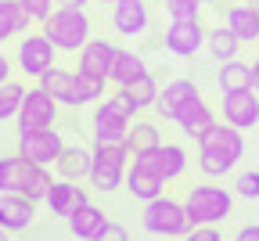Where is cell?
Here are the masks:
<instances>
[{
	"label": "cell",
	"mask_w": 259,
	"mask_h": 241,
	"mask_svg": "<svg viewBox=\"0 0 259 241\" xmlns=\"http://www.w3.org/2000/svg\"><path fill=\"white\" fill-rule=\"evenodd\" d=\"M44 36L65 54H79L83 44L90 40L87 8H58V11H51V18L44 22Z\"/></svg>",
	"instance_id": "cell-2"
},
{
	"label": "cell",
	"mask_w": 259,
	"mask_h": 241,
	"mask_svg": "<svg viewBox=\"0 0 259 241\" xmlns=\"http://www.w3.org/2000/svg\"><path fill=\"white\" fill-rule=\"evenodd\" d=\"M54 54H58V47L44 36V32H29V36L18 40V65H22L25 76L40 79L47 68H54Z\"/></svg>",
	"instance_id": "cell-10"
},
{
	"label": "cell",
	"mask_w": 259,
	"mask_h": 241,
	"mask_svg": "<svg viewBox=\"0 0 259 241\" xmlns=\"http://www.w3.org/2000/svg\"><path fill=\"white\" fill-rule=\"evenodd\" d=\"M126 173H130V151L126 144H94V162H90V184L97 191H119L126 187Z\"/></svg>",
	"instance_id": "cell-5"
},
{
	"label": "cell",
	"mask_w": 259,
	"mask_h": 241,
	"mask_svg": "<svg viewBox=\"0 0 259 241\" xmlns=\"http://www.w3.org/2000/svg\"><path fill=\"white\" fill-rule=\"evenodd\" d=\"M65 151V141H61V133L51 126V130H25L18 133V155L29 158V162H36V166H54L58 155Z\"/></svg>",
	"instance_id": "cell-8"
},
{
	"label": "cell",
	"mask_w": 259,
	"mask_h": 241,
	"mask_svg": "<svg viewBox=\"0 0 259 241\" xmlns=\"http://www.w3.org/2000/svg\"><path fill=\"white\" fill-rule=\"evenodd\" d=\"M223 123H231L238 130H252L259 126V94L248 87V90H231L223 94Z\"/></svg>",
	"instance_id": "cell-11"
},
{
	"label": "cell",
	"mask_w": 259,
	"mask_h": 241,
	"mask_svg": "<svg viewBox=\"0 0 259 241\" xmlns=\"http://www.w3.org/2000/svg\"><path fill=\"white\" fill-rule=\"evenodd\" d=\"M40 87L58 101V105L65 108H72V101H76V72H69V68H47V72L40 76Z\"/></svg>",
	"instance_id": "cell-22"
},
{
	"label": "cell",
	"mask_w": 259,
	"mask_h": 241,
	"mask_svg": "<svg viewBox=\"0 0 259 241\" xmlns=\"http://www.w3.org/2000/svg\"><path fill=\"white\" fill-rule=\"evenodd\" d=\"M180 130H184V137H191V141H198V137L216 123V112L209 108V101L202 97V94H194L191 101H187V105L177 112V119H173Z\"/></svg>",
	"instance_id": "cell-17"
},
{
	"label": "cell",
	"mask_w": 259,
	"mask_h": 241,
	"mask_svg": "<svg viewBox=\"0 0 259 241\" xmlns=\"http://www.w3.org/2000/svg\"><path fill=\"white\" fill-rule=\"evenodd\" d=\"M97 4H105V8H108V4H119V0H97Z\"/></svg>",
	"instance_id": "cell-44"
},
{
	"label": "cell",
	"mask_w": 259,
	"mask_h": 241,
	"mask_svg": "<svg viewBox=\"0 0 259 241\" xmlns=\"http://www.w3.org/2000/svg\"><path fill=\"white\" fill-rule=\"evenodd\" d=\"M130 126L134 119H122L119 112H112L105 101H97L94 119H90V133H94V144H126Z\"/></svg>",
	"instance_id": "cell-12"
},
{
	"label": "cell",
	"mask_w": 259,
	"mask_h": 241,
	"mask_svg": "<svg viewBox=\"0 0 259 241\" xmlns=\"http://www.w3.org/2000/svg\"><path fill=\"white\" fill-rule=\"evenodd\" d=\"M130 166L137 169H148V173L162 177V180H177L187 173V151L180 144H158V148H148V151H137L130 155Z\"/></svg>",
	"instance_id": "cell-6"
},
{
	"label": "cell",
	"mask_w": 259,
	"mask_h": 241,
	"mask_svg": "<svg viewBox=\"0 0 259 241\" xmlns=\"http://www.w3.org/2000/svg\"><path fill=\"white\" fill-rule=\"evenodd\" d=\"M141 223L148 234L155 237H184L194 223L187 216V205L169 198V194H158L155 202H144V213H141Z\"/></svg>",
	"instance_id": "cell-4"
},
{
	"label": "cell",
	"mask_w": 259,
	"mask_h": 241,
	"mask_svg": "<svg viewBox=\"0 0 259 241\" xmlns=\"http://www.w3.org/2000/svg\"><path fill=\"white\" fill-rule=\"evenodd\" d=\"M115 58H119V47H115L112 40H94V36H90V40L83 44V51H79V72L112 79Z\"/></svg>",
	"instance_id": "cell-15"
},
{
	"label": "cell",
	"mask_w": 259,
	"mask_h": 241,
	"mask_svg": "<svg viewBox=\"0 0 259 241\" xmlns=\"http://www.w3.org/2000/svg\"><path fill=\"white\" fill-rule=\"evenodd\" d=\"M90 162H94V148L65 144V151L58 155L54 169H58L61 180H90Z\"/></svg>",
	"instance_id": "cell-19"
},
{
	"label": "cell",
	"mask_w": 259,
	"mask_h": 241,
	"mask_svg": "<svg viewBox=\"0 0 259 241\" xmlns=\"http://www.w3.org/2000/svg\"><path fill=\"white\" fill-rule=\"evenodd\" d=\"M234 241H259V223H245V227L234 234Z\"/></svg>",
	"instance_id": "cell-39"
},
{
	"label": "cell",
	"mask_w": 259,
	"mask_h": 241,
	"mask_svg": "<svg viewBox=\"0 0 259 241\" xmlns=\"http://www.w3.org/2000/svg\"><path fill=\"white\" fill-rule=\"evenodd\" d=\"M205 51L223 65V61H231V58H238V51H241V40L234 36L227 25H216V29H209V40H205Z\"/></svg>",
	"instance_id": "cell-27"
},
{
	"label": "cell",
	"mask_w": 259,
	"mask_h": 241,
	"mask_svg": "<svg viewBox=\"0 0 259 241\" xmlns=\"http://www.w3.org/2000/svg\"><path fill=\"white\" fill-rule=\"evenodd\" d=\"M126 191L134 194L137 202H155L158 194H166V180L148 173V169H137V166H130V173H126Z\"/></svg>",
	"instance_id": "cell-23"
},
{
	"label": "cell",
	"mask_w": 259,
	"mask_h": 241,
	"mask_svg": "<svg viewBox=\"0 0 259 241\" xmlns=\"http://www.w3.org/2000/svg\"><path fill=\"white\" fill-rule=\"evenodd\" d=\"M51 4H58V0H22V8L32 15V22H47L51 18Z\"/></svg>",
	"instance_id": "cell-36"
},
{
	"label": "cell",
	"mask_w": 259,
	"mask_h": 241,
	"mask_svg": "<svg viewBox=\"0 0 259 241\" xmlns=\"http://www.w3.org/2000/svg\"><path fill=\"white\" fill-rule=\"evenodd\" d=\"M126 90H130V97L137 101V108L144 112V108H155V101H158V90H162V87H158V79L151 76V68H148V72H144L141 79H134Z\"/></svg>",
	"instance_id": "cell-31"
},
{
	"label": "cell",
	"mask_w": 259,
	"mask_h": 241,
	"mask_svg": "<svg viewBox=\"0 0 259 241\" xmlns=\"http://www.w3.org/2000/svg\"><path fill=\"white\" fill-rule=\"evenodd\" d=\"M255 47H259V40H255Z\"/></svg>",
	"instance_id": "cell-47"
},
{
	"label": "cell",
	"mask_w": 259,
	"mask_h": 241,
	"mask_svg": "<svg viewBox=\"0 0 259 241\" xmlns=\"http://www.w3.org/2000/svg\"><path fill=\"white\" fill-rule=\"evenodd\" d=\"M234 194H241V198H259V169H245V173L238 177V184H234Z\"/></svg>",
	"instance_id": "cell-35"
},
{
	"label": "cell",
	"mask_w": 259,
	"mask_h": 241,
	"mask_svg": "<svg viewBox=\"0 0 259 241\" xmlns=\"http://www.w3.org/2000/svg\"><path fill=\"white\" fill-rule=\"evenodd\" d=\"M198 94V87H194L191 79H169L166 87L158 90V101H155V112H158V119H166V123H173L177 119V112L187 105V101Z\"/></svg>",
	"instance_id": "cell-18"
},
{
	"label": "cell",
	"mask_w": 259,
	"mask_h": 241,
	"mask_svg": "<svg viewBox=\"0 0 259 241\" xmlns=\"http://www.w3.org/2000/svg\"><path fill=\"white\" fill-rule=\"evenodd\" d=\"M105 105H108L112 112H119L122 119H137V115H141V108H137V101L130 97V90H126V87H115V90H112V94L105 97Z\"/></svg>",
	"instance_id": "cell-33"
},
{
	"label": "cell",
	"mask_w": 259,
	"mask_h": 241,
	"mask_svg": "<svg viewBox=\"0 0 259 241\" xmlns=\"http://www.w3.org/2000/svg\"><path fill=\"white\" fill-rule=\"evenodd\" d=\"M245 130L231 126V123H212L202 137H198V169L202 177L220 180L241 162L245 155Z\"/></svg>",
	"instance_id": "cell-1"
},
{
	"label": "cell",
	"mask_w": 259,
	"mask_h": 241,
	"mask_svg": "<svg viewBox=\"0 0 259 241\" xmlns=\"http://www.w3.org/2000/svg\"><path fill=\"white\" fill-rule=\"evenodd\" d=\"M0 241H11V237H8V230H4V227H0Z\"/></svg>",
	"instance_id": "cell-43"
},
{
	"label": "cell",
	"mask_w": 259,
	"mask_h": 241,
	"mask_svg": "<svg viewBox=\"0 0 259 241\" xmlns=\"http://www.w3.org/2000/svg\"><path fill=\"white\" fill-rule=\"evenodd\" d=\"M44 202H47L51 216L69 220L72 213H79V209H83V205H90V194H87V187H83V184H76V180H54Z\"/></svg>",
	"instance_id": "cell-13"
},
{
	"label": "cell",
	"mask_w": 259,
	"mask_h": 241,
	"mask_svg": "<svg viewBox=\"0 0 259 241\" xmlns=\"http://www.w3.org/2000/svg\"><path fill=\"white\" fill-rule=\"evenodd\" d=\"M184 241H223V234L216 227H191L184 234Z\"/></svg>",
	"instance_id": "cell-37"
},
{
	"label": "cell",
	"mask_w": 259,
	"mask_h": 241,
	"mask_svg": "<svg viewBox=\"0 0 259 241\" xmlns=\"http://www.w3.org/2000/svg\"><path fill=\"white\" fill-rule=\"evenodd\" d=\"M22 101H25V90H22V83H0V123L4 119H15L18 115V108H22Z\"/></svg>",
	"instance_id": "cell-32"
},
{
	"label": "cell",
	"mask_w": 259,
	"mask_h": 241,
	"mask_svg": "<svg viewBox=\"0 0 259 241\" xmlns=\"http://www.w3.org/2000/svg\"><path fill=\"white\" fill-rule=\"evenodd\" d=\"M90 0H58V8H87Z\"/></svg>",
	"instance_id": "cell-41"
},
{
	"label": "cell",
	"mask_w": 259,
	"mask_h": 241,
	"mask_svg": "<svg viewBox=\"0 0 259 241\" xmlns=\"http://www.w3.org/2000/svg\"><path fill=\"white\" fill-rule=\"evenodd\" d=\"M209 40V29L198 18H187V22H169V29L162 32V47L177 58H194Z\"/></svg>",
	"instance_id": "cell-9"
},
{
	"label": "cell",
	"mask_w": 259,
	"mask_h": 241,
	"mask_svg": "<svg viewBox=\"0 0 259 241\" xmlns=\"http://www.w3.org/2000/svg\"><path fill=\"white\" fill-rule=\"evenodd\" d=\"M245 4H252V8H259V0H245Z\"/></svg>",
	"instance_id": "cell-45"
},
{
	"label": "cell",
	"mask_w": 259,
	"mask_h": 241,
	"mask_svg": "<svg viewBox=\"0 0 259 241\" xmlns=\"http://www.w3.org/2000/svg\"><path fill=\"white\" fill-rule=\"evenodd\" d=\"M151 25V11L144 0H119V4H112V29L119 32V36H144Z\"/></svg>",
	"instance_id": "cell-14"
},
{
	"label": "cell",
	"mask_w": 259,
	"mask_h": 241,
	"mask_svg": "<svg viewBox=\"0 0 259 241\" xmlns=\"http://www.w3.org/2000/svg\"><path fill=\"white\" fill-rule=\"evenodd\" d=\"M32 216H36V202L32 198H25L18 191H0V227L8 234L25 230L32 223Z\"/></svg>",
	"instance_id": "cell-16"
},
{
	"label": "cell",
	"mask_w": 259,
	"mask_h": 241,
	"mask_svg": "<svg viewBox=\"0 0 259 241\" xmlns=\"http://www.w3.org/2000/svg\"><path fill=\"white\" fill-rule=\"evenodd\" d=\"M97 241H130V230H126L122 223H112V220H108V227L101 230V237H97Z\"/></svg>",
	"instance_id": "cell-38"
},
{
	"label": "cell",
	"mask_w": 259,
	"mask_h": 241,
	"mask_svg": "<svg viewBox=\"0 0 259 241\" xmlns=\"http://www.w3.org/2000/svg\"><path fill=\"white\" fill-rule=\"evenodd\" d=\"M148 72V65H144V54L137 51H122L119 47V58H115V68H112V87H130L134 79H141Z\"/></svg>",
	"instance_id": "cell-25"
},
{
	"label": "cell",
	"mask_w": 259,
	"mask_h": 241,
	"mask_svg": "<svg viewBox=\"0 0 259 241\" xmlns=\"http://www.w3.org/2000/svg\"><path fill=\"white\" fill-rule=\"evenodd\" d=\"M205 4H223V0H205Z\"/></svg>",
	"instance_id": "cell-46"
},
{
	"label": "cell",
	"mask_w": 259,
	"mask_h": 241,
	"mask_svg": "<svg viewBox=\"0 0 259 241\" xmlns=\"http://www.w3.org/2000/svg\"><path fill=\"white\" fill-rule=\"evenodd\" d=\"M162 144V133L155 123L148 119H137L134 126H130V137H126V151L130 155H137V151H148V148H158Z\"/></svg>",
	"instance_id": "cell-28"
},
{
	"label": "cell",
	"mask_w": 259,
	"mask_h": 241,
	"mask_svg": "<svg viewBox=\"0 0 259 241\" xmlns=\"http://www.w3.org/2000/svg\"><path fill=\"white\" fill-rule=\"evenodd\" d=\"M25 169H29V158H22V155H4V158H0V191H18V194H22Z\"/></svg>",
	"instance_id": "cell-29"
},
{
	"label": "cell",
	"mask_w": 259,
	"mask_h": 241,
	"mask_svg": "<svg viewBox=\"0 0 259 241\" xmlns=\"http://www.w3.org/2000/svg\"><path fill=\"white\" fill-rule=\"evenodd\" d=\"M187 216L194 227H216L234 213V194L220 184H194L184 198Z\"/></svg>",
	"instance_id": "cell-3"
},
{
	"label": "cell",
	"mask_w": 259,
	"mask_h": 241,
	"mask_svg": "<svg viewBox=\"0 0 259 241\" xmlns=\"http://www.w3.org/2000/svg\"><path fill=\"white\" fill-rule=\"evenodd\" d=\"M223 25L234 32L241 44H255L259 40V8L252 4H231L223 15Z\"/></svg>",
	"instance_id": "cell-20"
},
{
	"label": "cell",
	"mask_w": 259,
	"mask_h": 241,
	"mask_svg": "<svg viewBox=\"0 0 259 241\" xmlns=\"http://www.w3.org/2000/svg\"><path fill=\"white\" fill-rule=\"evenodd\" d=\"M58 101L44 90V87H32L25 90V101H22V108H18V133L25 130H51L58 123Z\"/></svg>",
	"instance_id": "cell-7"
},
{
	"label": "cell",
	"mask_w": 259,
	"mask_h": 241,
	"mask_svg": "<svg viewBox=\"0 0 259 241\" xmlns=\"http://www.w3.org/2000/svg\"><path fill=\"white\" fill-rule=\"evenodd\" d=\"M8 79H11V58L0 54V83H8Z\"/></svg>",
	"instance_id": "cell-40"
},
{
	"label": "cell",
	"mask_w": 259,
	"mask_h": 241,
	"mask_svg": "<svg viewBox=\"0 0 259 241\" xmlns=\"http://www.w3.org/2000/svg\"><path fill=\"white\" fill-rule=\"evenodd\" d=\"M216 83H220L223 94H231V90H248V87H252V61H241V58L223 61Z\"/></svg>",
	"instance_id": "cell-26"
},
{
	"label": "cell",
	"mask_w": 259,
	"mask_h": 241,
	"mask_svg": "<svg viewBox=\"0 0 259 241\" xmlns=\"http://www.w3.org/2000/svg\"><path fill=\"white\" fill-rule=\"evenodd\" d=\"M105 87H108V79H101V76L76 72V101H72V108H83V105L101 101V97H105Z\"/></svg>",
	"instance_id": "cell-30"
},
{
	"label": "cell",
	"mask_w": 259,
	"mask_h": 241,
	"mask_svg": "<svg viewBox=\"0 0 259 241\" xmlns=\"http://www.w3.org/2000/svg\"><path fill=\"white\" fill-rule=\"evenodd\" d=\"M105 227H108V216H105V209H97L94 202L69 216V230H72V237H79V241H97Z\"/></svg>",
	"instance_id": "cell-21"
},
{
	"label": "cell",
	"mask_w": 259,
	"mask_h": 241,
	"mask_svg": "<svg viewBox=\"0 0 259 241\" xmlns=\"http://www.w3.org/2000/svg\"><path fill=\"white\" fill-rule=\"evenodd\" d=\"M252 90H255V94H259V58H255V61H252Z\"/></svg>",
	"instance_id": "cell-42"
},
{
	"label": "cell",
	"mask_w": 259,
	"mask_h": 241,
	"mask_svg": "<svg viewBox=\"0 0 259 241\" xmlns=\"http://www.w3.org/2000/svg\"><path fill=\"white\" fill-rule=\"evenodd\" d=\"M32 22V15L22 8V0H0V44L25 32Z\"/></svg>",
	"instance_id": "cell-24"
},
{
	"label": "cell",
	"mask_w": 259,
	"mask_h": 241,
	"mask_svg": "<svg viewBox=\"0 0 259 241\" xmlns=\"http://www.w3.org/2000/svg\"><path fill=\"white\" fill-rule=\"evenodd\" d=\"M202 4L205 0H162V8L173 22H187V18H198L202 15Z\"/></svg>",
	"instance_id": "cell-34"
}]
</instances>
